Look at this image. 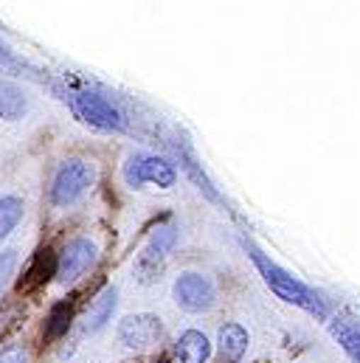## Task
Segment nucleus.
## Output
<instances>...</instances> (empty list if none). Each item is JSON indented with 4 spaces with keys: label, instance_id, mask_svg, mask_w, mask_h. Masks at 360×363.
Here are the masks:
<instances>
[{
    "label": "nucleus",
    "instance_id": "9b49d317",
    "mask_svg": "<svg viewBox=\"0 0 360 363\" xmlns=\"http://www.w3.org/2000/svg\"><path fill=\"white\" fill-rule=\"evenodd\" d=\"M211 358V341L200 330H186L178 338V361L180 363H208Z\"/></svg>",
    "mask_w": 360,
    "mask_h": 363
},
{
    "label": "nucleus",
    "instance_id": "ddd939ff",
    "mask_svg": "<svg viewBox=\"0 0 360 363\" xmlns=\"http://www.w3.org/2000/svg\"><path fill=\"white\" fill-rule=\"evenodd\" d=\"M57 265H60V259H54L48 248L37 251L31 268H28V273H26V281H20V287H37V284L48 281L51 276H57Z\"/></svg>",
    "mask_w": 360,
    "mask_h": 363
},
{
    "label": "nucleus",
    "instance_id": "dca6fc26",
    "mask_svg": "<svg viewBox=\"0 0 360 363\" xmlns=\"http://www.w3.org/2000/svg\"><path fill=\"white\" fill-rule=\"evenodd\" d=\"M71 318H74V313H71V307H68L65 301L54 304V307H51V313H48L45 335H48L51 341H54V338H62V335L68 333V327H71Z\"/></svg>",
    "mask_w": 360,
    "mask_h": 363
},
{
    "label": "nucleus",
    "instance_id": "1a4fd4ad",
    "mask_svg": "<svg viewBox=\"0 0 360 363\" xmlns=\"http://www.w3.org/2000/svg\"><path fill=\"white\" fill-rule=\"evenodd\" d=\"M217 344H220V358L223 363H240L242 355L248 352V330L242 324H225L220 327V335H217Z\"/></svg>",
    "mask_w": 360,
    "mask_h": 363
},
{
    "label": "nucleus",
    "instance_id": "6e6552de",
    "mask_svg": "<svg viewBox=\"0 0 360 363\" xmlns=\"http://www.w3.org/2000/svg\"><path fill=\"white\" fill-rule=\"evenodd\" d=\"M118 338L124 347L130 350H150L155 344H161L164 338V324L158 315H150V313H135V315H127L121 324H118Z\"/></svg>",
    "mask_w": 360,
    "mask_h": 363
},
{
    "label": "nucleus",
    "instance_id": "a211bd4d",
    "mask_svg": "<svg viewBox=\"0 0 360 363\" xmlns=\"http://www.w3.org/2000/svg\"><path fill=\"white\" fill-rule=\"evenodd\" d=\"M0 363H28V352L23 347H9L0 352Z\"/></svg>",
    "mask_w": 360,
    "mask_h": 363
},
{
    "label": "nucleus",
    "instance_id": "9d476101",
    "mask_svg": "<svg viewBox=\"0 0 360 363\" xmlns=\"http://www.w3.org/2000/svg\"><path fill=\"white\" fill-rule=\"evenodd\" d=\"M116 304H118V290L116 287H104L96 301L90 304L88 315H85V333H99L107 327V321H113V313H116Z\"/></svg>",
    "mask_w": 360,
    "mask_h": 363
},
{
    "label": "nucleus",
    "instance_id": "f3484780",
    "mask_svg": "<svg viewBox=\"0 0 360 363\" xmlns=\"http://www.w3.org/2000/svg\"><path fill=\"white\" fill-rule=\"evenodd\" d=\"M17 251H3L0 254V293L9 287V281H11V276L17 271Z\"/></svg>",
    "mask_w": 360,
    "mask_h": 363
},
{
    "label": "nucleus",
    "instance_id": "0eeeda50",
    "mask_svg": "<svg viewBox=\"0 0 360 363\" xmlns=\"http://www.w3.org/2000/svg\"><path fill=\"white\" fill-rule=\"evenodd\" d=\"M96 259H99L96 242L88 240V237H77V240H71V242L65 245V251L60 254L57 279H60L62 284H74V281H79L85 273L93 271Z\"/></svg>",
    "mask_w": 360,
    "mask_h": 363
},
{
    "label": "nucleus",
    "instance_id": "2eb2a0df",
    "mask_svg": "<svg viewBox=\"0 0 360 363\" xmlns=\"http://www.w3.org/2000/svg\"><path fill=\"white\" fill-rule=\"evenodd\" d=\"M23 220V200L14 194L0 197V240H6Z\"/></svg>",
    "mask_w": 360,
    "mask_h": 363
},
{
    "label": "nucleus",
    "instance_id": "f03ea898",
    "mask_svg": "<svg viewBox=\"0 0 360 363\" xmlns=\"http://www.w3.org/2000/svg\"><path fill=\"white\" fill-rule=\"evenodd\" d=\"M96 183V167L82 161V158H71L65 164H60L54 181H51V203L60 208L74 206L90 186Z\"/></svg>",
    "mask_w": 360,
    "mask_h": 363
},
{
    "label": "nucleus",
    "instance_id": "4468645a",
    "mask_svg": "<svg viewBox=\"0 0 360 363\" xmlns=\"http://www.w3.org/2000/svg\"><path fill=\"white\" fill-rule=\"evenodd\" d=\"M332 335L338 338V344L344 347V352L355 363H360V324L335 321V324H332Z\"/></svg>",
    "mask_w": 360,
    "mask_h": 363
},
{
    "label": "nucleus",
    "instance_id": "7ed1b4c3",
    "mask_svg": "<svg viewBox=\"0 0 360 363\" xmlns=\"http://www.w3.org/2000/svg\"><path fill=\"white\" fill-rule=\"evenodd\" d=\"M71 110L77 113V118H82L93 130H101V133H121L124 130L121 110L96 91L71 93Z\"/></svg>",
    "mask_w": 360,
    "mask_h": 363
},
{
    "label": "nucleus",
    "instance_id": "f8f14e48",
    "mask_svg": "<svg viewBox=\"0 0 360 363\" xmlns=\"http://www.w3.org/2000/svg\"><path fill=\"white\" fill-rule=\"evenodd\" d=\"M26 107H28V101H26L23 91H20L14 82H0V116H3L6 121L23 118Z\"/></svg>",
    "mask_w": 360,
    "mask_h": 363
},
{
    "label": "nucleus",
    "instance_id": "423d86ee",
    "mask_svg": "<svg viewBox=\"0 0 360 363\" xmlns=\"http://www.w3.org/2000/svg\"><path fill=\"white\" fill-rule=\"evenodd\" d=\"M175 245H178V228H175V225H161V228H155L152 237H150V242L144 245L138 262H135L138 276H141L144 281H152V279L161 273L167 257L175 251Z\"/></svg>",
    "mask_w": 360,
    "mask_h": 363
},
{
    "label": "nucleus",
    "instance_id": "39448f33",
    "mask_svg": "<svg viewBox=\"0 0 360 363\" xmlns=\"http://www.w3.org/2000/svg\"><path fill=\"white\" fill-rule=\"evenodd\" d=\"M172 296H175L180 310H186V313H208L217 304L214 281L197 271L180 273L178 279H175Z\"/></svg>",
    "mask_w": 360,
    "mask_h": 363
},
{
    "label": "nucleus",
    "instance_id": "20e7f679",
    "mask_svg": "<svg viewBox=\"0 0 360 363\" xmlns=\"http://www.w3.org/2000/svg\"><path fill=\"white\" fill-rule=\"evenodd\" d=\"M124 181H127V186H133V189H141L147 183H152L158 189H172L178 183V169L167 158L138 152V155H133L124 164Z\"/></svg>",
    "mask_w": 360,
    "mask_h": 363
},
{
    "label": "nucleus",
    "instance_id": "f257e3e1",
    "mask_svg": "<svg viewBox=\"0 0 360 363\" xmlns=\"http://www.w3.org/2000/svg\"><path fill=\"white\" fill-rule=\"evenodd\" d=\"M248 251H251V259H254L257 271L262 273L265 284H268L270 290H273L281 301H287V304H293V307H301L304 313L318 315V318H324V315H327V307H324V301L315 296V290H310L304 281H298L296 276H290L284 268H279V265H276L273 259H268L259 248L248 245Z\"/></svg>",
    "mask_w": 360,
    "mask_h": 363
},
{
    "label": "nucleus",
    "instance_id": "6ab92c4d",
    "mask_svg": "<svg viewBox=\"0 0 360 363\" xmlns=\"http://www.w3.org/2000/svg\"><path fill=\"white\" fill-rule=\"evenodd\" d=\"M0 62H3V65H14V57H11V51H9L3 43H0Z\"/></svg>",
    "mask_w": 360,
    "mask_h": 363
}]
</instances>
